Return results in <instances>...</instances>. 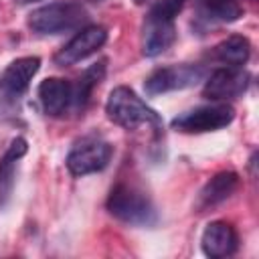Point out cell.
<instances>
[{"mask_svg":"<svg viewBox=\"0 0 259 259\" xmlns=\"http://www.w3.org/2000/svg\"><path fill=\"white\" fill-rule=\"evenodd\" d=\"M239 186V174L233 170H223L219 174H214L200 190L198 200H196V208L204 210L210 206L221 204L223 200H227Z\"/></svg>","mask_w":259,"mask_h":259,"instance_id":"cell-13","label":"cell"},{"mask_svg":"<svg viewBox=\"0 0 259 259\" xmlns=\"http://www.w3.org/2000/svg\"><path fill=\"white\" fill-rule=\"evenodd\" d=\"M214 59L221 61L223 65H231V67H243L249 57H251V45L245 36L241 34H233L229 38H225L223 42H219L212 51Z\"/></svg>","mask_w":259,"mask_h":259,"instance_id":"cell-15","label":"cell"},{"mask_svg":"<svg viewBox=\"0 0 259 259\" xmlns=\"http://www.w3.org/2000/svg\"><path fill=\"white\" fill-rule=\"evenodd\" d=\"M28 146L24 138H14L10 142V146L6 148L4 156L0 158V206L6 204V200L12 194L14 188V170H16V162L26 154Z\"/></svg>","mask_w":259,"mask_h":259,"instance_id":"cell-14","label":"cell"},{"mask_svg":"<svg viewBox=\"0 0 259 259\" xmlns=\"http://www.w3.org/2000/svg\"><path fill=\"white\" fill-rule=\"evenodd\" d=\"M38 69V57H20L4 69V73L0 75V111H10L18 105Z\"/></svg>","mask_w":259,"mask_h":259,"instance_id":"cell-4","label":"cell"},{"mask_svg":"<svg viewBox=\"0 0 259 259\" xmlns=\"http://www.w3.org/2000/svg\"><path fill=\"white\" fill-rule=\"evenodd\" d=\"M105 40H107V30L103 26H99V24L85 26L55 55V63L59 67L75 65V63L87 59L89 55H93L97 49H101Z\"/></svg>","mask_w":259,"mask_h":259,"instance_id":"cell-9","label":"cell"},{"mask_svg":"<svg viewBox=\"0 0 259 259\" xmlns=\"http://www.w3.org/2000/svg\"><path fill=\"white\" fill-rule=\"evenodd\" d=\"M113 148L105 140L99 138H85L73 146L67 156V168L73 176H87L93 172L103 170L111 160Z\"/></svg>","mask_w":259,"mask_h":259,"instance_id":"cell-6","label":"cell"},{"mask_svg":"<svg viewBox=\"0 0 259 259\" xmlns=\"http://www.w3.org/2000/svg\"><path fill=\"white\" fill-rule=\"evenodd\" d=\"M107 210L121 223L132 227H154L158 212L152 200L130 184H117L107 196Z\"/></svg>","mask_w":259,"mask_h":259,"instance_id":"cell-2","label":"cell"},{"mask_svg":"<svg viewBox=\"0 0 259 259\" xmlns=\"http://www.w3.org/2000/svg\"><path fill=\"white\" fill-rule=\"evenodd\" d=\"M134 2H136V4H144L146 0H134Z\"/></svg>","mask_w":259,"mask_h":259,"instance_id":"cell-20","label":"cell"},{"mask_svg":"<svg viewBox=\"0 0 259 259\" xmlns=\"http://www.w3.org/2000/svg\"><path fill=\"white\" fill-rule=\"evenodd\" d=\"M105 113L115 125L123 130H138L140 125H162L158 113L148 107L146 101H142L130 87L123 85L111 89L105 103Z\"/></svg>","mask_w":259,"mask_h":259,"instance_id":"cell-1","label":"cell"},{"mask_svg":"<svg viewBox=\"0 0 259 259\" xmlns=\"http://www.w3.org/2000/svg\"><path fill=\"white\" fill-rule=\"evenodd\" d=\"M176 40V26L172 18L158 16L154 12L148 14V20L144 24V34H142V53L146 57H158L166 49L172 47Z\"/></svg>","mask_w":259,"mask_h":259,"instance_id":"cell-10","label":"cell"},{"mask_svg":"<svg viewBox=\"0 0 259 259\" xmlns=\"http://www.w3.org/2000/svg\"><path fill=\"white\" fill-rule=\"evenodd\" d=\"M204 71L198 65H170V67H160L148 75L144 81V89L148 95H160L176 89H186L196 85L202 79Z\"/></svg>","mask_w":259,"mask_h":259,"instance_id":"cell-7","label":"cell"},{"mask_svg":"<svg viewBox=\"0 0 259 259\" xmlns=\"http://www.w3.org/2000/svg\"><path fill=\"white\" fill-rule=\"evenodd\" d=\"M105 77V61H99L95 65H91L81 77L79 83L73 87V105L77 109H83L85 103L89 101L91 91L101 83V79Z\"/></svg>","mask_w":259,"mask_h":259,"instance_id":"cell-16","label":"cell"},{"mask_svg":"<svg viewBox=\"0 0 259 259\" xmlns=\"http://www.w3.org/2000/svg\"><path fill=\"white\" fill-rule=\"evenodd\" d=\"M89 2H99V0H89Z\"/></svg>","mask_w":259,"mask_h":259,"instance_id":"cell-21","label":"cell"},{"mask_svg":"<svg viewBox=\"0 0 259 259\" xmlns=\"http://www.w3.org/2000/svg\"><path fill=\"white\" fill-rule=\"evenodd\" d=\"M237 245H239V237H237L235 229L225 221L208 223L202 231V237H200L202 253L206 257H212V259L233 255L237 251Z\"/></svg>","mask_w":259,"mask_h":259,"instance_id":"cell-11","label":"cell"},{"mask_svg":"<svg viewBox=\"0 0 259 259\" xmlns=\"http://www.w3.org/2000/svg\"><path fill=\"white\" fill-rule=\"evenodd\" d=\"M249 81H251V75L243 67L227 65V67H221L210 73V77L206 79V83L202 87V95L208 99H214V101L235 99L247 91Z\"/></svg>","mask_w":259,"mask_h":259,"instance_id":"cell-8","label":"cell"},{"mask_svg":"<svg viewBox=\"0 0 259 259\" xmlns=\"http://www.w3.org/2000/svg\"><path fill=\"white\" fill-rule=\"evenodd\" d=\"M202 16L217 22H235L243 16V8L237 0H204Z\"/></svg>","mask_w":259,"mask_h":259,"instance_id":"cell-17","label":"cell"},{"mask_svg":"<svg viewBox=\"0 0 259 259\" xmlns=\"http://www.w3.org/2000/svg\"><path fill=\"white\" fill-rule=\"evenodd\" d=\"M87 20V12L77 2H53L32 10L28 26L38 34H61L79 28Z\"/></svg>","mask_w":259,"mask_h":259,"instance_id":"cell-3","label":"cell"},{"mask_svg":"<svg viewBox=\"0 0 259 259\" xmlns=\"http://www.w3.org/2000/svg\"><path fill=\"white\" fill-rule=\"evenodd\" d=\"M184 2H186V0H160V2L150 10V12H154V14H158V16H164V18H172V20H174V16L182 10Z\"/></svg>","mask_w":259,"mask_h":259,"instance_id":"cell-18","label":"cell"},{"mask_svg":"<svg viewBox=\"0 0 259 259\" xmlns=\"http://www.w3.org/2000/svg\"><path fill=\"white\" fill-rule=\"evenodd\" d=\"M38 101L49 115H61L73 103V85L59 77H49L38 85Z\"/></svg>","mask_w":259,"mask_h":259,"instance_id":"cell-12","label":"cell"},{"mask_svg":"<svg viewBox=\"0 0 259 259\" xmlns=\"http://www.w3.org/2000/svg\"><path fill=\"white\" fill-rule=\"evenodd\" d=\"M14 2H18V4H30V2H38V0H14Z\"/></svg>","mask_w":259,"mask_h":259,"instance_id":"cell-19","label":"cell"},{"mask_svg":"<svg viewBox=\"0 0 259 259\" xmlns=\"http://www.w3.org/2000/svg\"><path fill=\"white\" fill-rule=\"evenodd\" d=\"M233 119H235V109L231 105L214 103L180 113L178 117L172 119V127L182 134H204L227 127Z\"/></svg>","mask_w":259,"mask_h":259,"instance_id":"cell-5","label":"cell"}]
</instances>
